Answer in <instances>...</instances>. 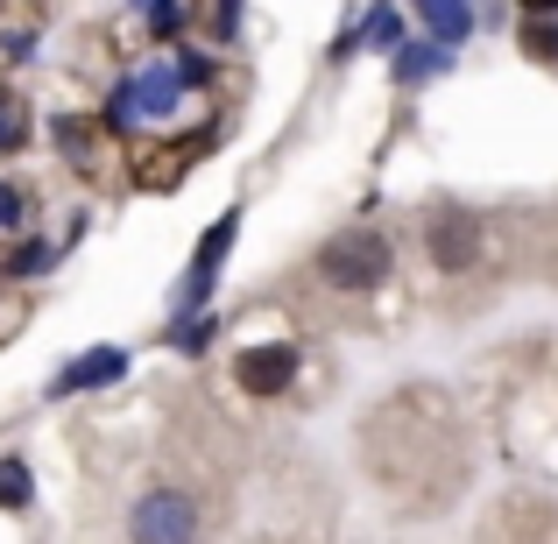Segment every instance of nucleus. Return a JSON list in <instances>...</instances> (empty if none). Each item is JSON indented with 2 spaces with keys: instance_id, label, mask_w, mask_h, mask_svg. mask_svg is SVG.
Wrapping results in <instances>:
<instances>
[{
  "instance_id": "12",
  "label": "nucleus",
  "mask_w": 558,
  "mask_h": 544,
  "mask_svg": "<svg viewBox=\"0 0 558 544\" xmlns=\"http://www.w3.org/2000/svg\"><path fill=\"white\" fill-rule=\"evenodd\" d=\"M531 8H537V14H545V8H558V0H531Z\"/></svg>"
},
{
  "instance_id": "1",
  "label": "nucleus",
  "mask_w": 558,
  "mask_h": 544,
  "mask_svg": "<svg viewBox=\"0 0 558 544\" xmlns=\"http://www.w3.org/2000/svg\"><path fill=\"white\" fill-rule=\"evenodd\" d=\"M389 269H396V247L368 227L332 233V241L318 247V276H326V290H340V298H368V290L389 283Z\"/></svg>"
},
{
  "instance_id": "11",
  "label": "nucleus",
  "mask_w": 558,
  "mask_h": 544,
  "mask_svg": "<svg viewBox=\"0 0 558 544\" xmlns=\"http://www.w3.org/2000/svg\"><path fill=\"white\" fill-rule=\"evenodd\" d=\"M403 78H432V50H410L403 57Z\"/></svg>"
},
{
  "instance_id": "3",
  "label": "nucleus",
  "mask_w": 558,
  "mask_h": 544,
  "mask_svg": "<svg viewBox=\"0 0 558 544\" xmlns=\"http://www.w3.org/2000/svg\"><path fill=\"white\" fill-rule=\"evenodd\" d=\"M481 247H488V227H481L474 213H460V205H438V213L424 219V255H432V269L466 276L481 262Z\"/></svg>"
},
{
  "instance_id": "8",
  "label": "nucleus",
  "mask_w": 558,
  "mask_h": 544,
  "mask_svg": "<svg viewBox=\"0 0 558 544\" xmlns=\"http://www.w3.org/2000/svg\"><path fill=\"white\" fill-rule=\"evenodd\" d=\"M28 113H22V99H14V93H0V149H22V135H28Z\"/></svg>"
},
{
  "instance_id": "2",
  "label": "nucleus",
  "mask_w": 558,
  "mask_h": 544,
  "mask_svg": "<svg viewBox=\"0 0 558 544\" xmlns=\"http://www.w3.org/2000/svg\"><path fill=\"white\" fill-rule=\"evenodd\" d=\"M198 537V503L184 488H149L128 509V544H191Z\"/></svg>"
},
{
  "instance_id": "7",
  "label": "nucleus",
  "mask_w": 558,
  "mask_h": 544,
  "mask_svg": "<svg viewBox=\"0 0 558 544\" xmlns=\"http://www.w3.org/2000/svg\"><path fill=\"white\" fill-rule=\"evenodd\" d=\"M28 495H36V481H28V460H0V509H28Z\"/></svg>"
},
{
  "instance_id": "5",
  "label": "nucleus",
  "mask_w": 558,
  "mask_h": 544,
  "mask_svg": "<svg viewBox=\"0 0 558 544\" xmlns=\"http://www.w3.org/2000/svg\"><path fill=\"white\" fill-rule=\"evenodd\" d=\"M128 367V354H113V347H99L93 361H78V367H64V375H57V396L64 389H93V382H113Z\"/></svg>"
},
{
  "instance_id": "4",
  "label": "nucleus",
  "mask_w": 558,
  "mask_h": 544,
  "mask_svg": "<svg viewBox=\"0 0 558 544\" xmlns=\"http://www.w3.org/2000/svg\"><path fill=\"white\" fill-rule=\"evenodd\" d=\"M290 375H298V347H247V354L233 361V382H241L247 396H283Z\"/></svg>"
},
{
  "instance_id": "6",
  "label": "nucleus",
  "mask_w": 558,
  "mask_h": 544,
  "mask_svg": "<svg viewBox=\"0 0 558 544\" xmlns=\"http://www.w3.org/2000/svg\"><path fill=\"white\" fill-rule=\"evenodd\" d=\"M233 227H241V219H219V227L213 233H205V247H198V269H191V304H198V290H205V276H213L219 269V255H227V241H233Z\"/></svg>"
},
{
  "instance_id": "9",
  "label": "nucleus",
  "mask_w": 558,
  "mask_h": 544,
  "mask_svg": "<svg viewBox=\"0 0 558 544\" xmlns=\"http://www.w3.org/2000/svg\"><path fill=\"white\" fill-rule=\"evenodd\" d=\"M14 219H22V191L0 184V227H14Z\"/></svg>"
},
{
  "instance_id": "10",
  "label": "nucleus",
  "mask_w": 558,
  "mask_h": 544,
  "mask_svg": "<svg viewBox=\"0 0 558 544\" xmlns=\"http://www.w3.org/2000/svg\"><path fill=\"white\" fill-rule=\"evenodd\" d=\"M368 36H375V43H396V8H375V22H368Z\"/></svg>"
}]
</instances>
